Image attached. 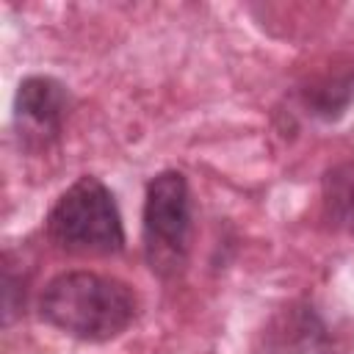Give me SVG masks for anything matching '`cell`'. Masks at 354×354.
<instances>
[{
    "instance_id": "cell-1",
    "label": "cell",
    "mask_w": 354,
    "mask_h": 354,
    "mask_svg": "<svg viewBox=\"0 0 354 354\" xmlns=\"http://www.w3.org/2000/svg\"><path fill=\"white\" fill-rule=\"evenodd\" d=\"M136 310V293L124 282L94 271H64L47 282L39 299V313L50 326L88 343L122 335Z\"/></svg>"
},
{
    "instance_id": "cell-2",
    "label": "cell",
    "mask_w": 354,
    "mask_h": 354,
    "mask_svg": "<svg viewBox=\"0 0 354 354\" xmlns=\"http://www.w3.org/2000/svg\"><path fill=\"white\" fill-rule=\"evenodd\" d=\"M50 241L72 254H116L124 246V227L108 185L91 174L77 177L47 216Z\"/></svg>"
},
{
    "instance_id": "cell-3",
    "label": "cell",
    "mask_w": 354,
    "mask_h": 354,
    "mask_svg": "<svg viewBox=\"0 0 354 354\" xmlns=\"http://www.w3.org/2000/svg\"><path fill=\"white\" fill-rule=\"evenodd\" d=\"M191 235V191L180 171H160L144 196V252L158 274H177L185 263Z\"/></svg>"
},
{
    "instance_id": "cell-4",
    "label": "cell",
    "mask_w": 354,
    "mask_h": 354,
    "mask_svg": "<svg viewBox=\"0 0 354 354\" xmlns=\"http://www.w3.org/2000/svg\"><path fill=\"white\" fill-rule=\"evenodd\" d=\"M69 111V91L55 77H25L14 97V119L28 144L47 147L61 136Z\"/></svg>"
},
{
    "instance_id": "cell-5",
    "label": "cell",
    "mask_w": 354,
    "mask_h": 354,
    "mask_svg": "<svg viewBox=\"0 0 354 354\" xmlns=\"http://www.w3.org/2000/svg\"><path fill=\"white\" fill-rule=\"evenodd\" d=\"M324 216L335 230L354 235V155L326 169L321 183Z\"/></svg>"
}]
</instances>
